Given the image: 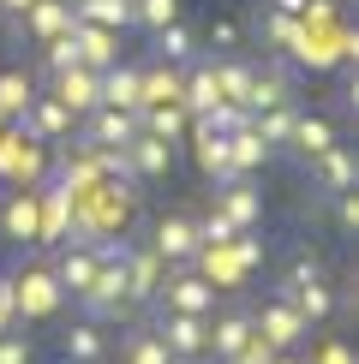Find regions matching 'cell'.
Masks as SVG:
<instances>
[{"instance_id":"e575fe53","label":"cell","mask_w":359,"mask_h":364,"mask_svg":"<svg viewBox=\"0 0 359 364\" xmlns=\"http://www.w3.org/2000/svg\"><path fill=\"white\" fill-rule=\"evenodd\" d=\"M209 132H222V138H228V132H239V126H251V108H239V102H216V108L209 114H198Z\"/></svg>"},{"instance_id":"277c9868","label":"cell","mask_w":359,"mask_h":364,"mask_svg":"<svg viewBox=\"0 0 359 364\" xmlns=\"http://www.w3.org/2000/svg\"><path fill=\"white\" fill-rule=\"evenodd\" d=\"M251 341V311H216L204 316V358H234Z\"/></svg>"},{"instance_id":"44dd1931","label":"cell","mask_w":359,"mask_h":364,"mask_svg":"<svg viewBox=\"0 0 359 364\" xmlns=\"http://www.w3.org/2000/svg\"><path fill=\"white\" fill-rule=\"evenodd\" d=\"M311 161H318V186H323V197H329V191H353V149L329 144L323 156H311Z\"/></svg>"},{"instance_id":"d590c367","label":"cell","mask_w":359,"mask_h":364,"mask_svg":"<svg viewBox=\"0 0 359 364\" xmlns=\"http://www.w3.org/2000/svg\"><path fill=\"white\" fill-rule=\"evenodd\" d=\"M239 42H246V24H239V18H216V24H209V48L234 54Z\"/></svg>"},{"instance_id":"7bdbcfd3","label":"cell","mask_w":359,"mask_h":364,"mask_svg":"<svg viewBox=\"0 0 359 364\" xmlns=\"http://www.w3.org/2000/svg\"><path fill=\"white\" fill-rule=\"evenodd\" d=\"M24 6H36V0H0V18H19Z\"/></svg>"},{"instance_id":"5bb4252c","label":"cell","mask_w":359,"mask_h":364,"mask_svg":"<svg viewBox=\"0 0 359 364\" xmlns=\"http://www.w3.org/2000/svg\"><path fill=\"white\" fill-rule=\"evenodd\" d=\"M281 299L306 316V323H323V316H335V287H329V275H318V281H299V287H281Z\"/></svg>"},{"instance_id":"4fadbf2b","label":"cell","mask_w":359,"mask_h":364,"mask_svg":"<svg viewBox=\"0 0 359 364\" xmlns=\"http://www.w3.org/2000/svg\"><path fill=\"white\" fill-rule=\"evenodd\" d=\"M162 257L150 251V245H138V251H126V293H132V305H150V299L162 293Z\"/></svg>"},{"instance_id":"ffe728a7","label":"cell","mask_w":359,"mask_h":364,"mask_svg":"<svg viewBox=\"0 0 359 364\" xmlns=\"http://www.w3.org/2000/svg\"><path fill=\"white\" fill-rule=\"evenodd\" d=\"M329 144H335V126H329L323 114H299V119H293V138H288L293 156H306V161H311V156H323Z\"/></svg>"},{"instance_id":"f546056e","label":"cell","mask_w":359,"mask_h":364,"mask_svg":"<svg viewBox=\"0 0 359 364\" xmlns=\"http://www.w3.org/2000/svg\"><path fill=\"white\" fill-rule=\"evenodd\" d=\"M258 36H264L276 54H288L293 42H299V18H293V12H276V6H269L264 18H258Z\"/></svg>"},{"instance_id":"484cf974","label":"cell","mask_w":359,"mask_h":364,"mask_svg":"<svg viewBox=\"0 0 359 364\" xmlns=\"http://www.w3.org/2000/svg\"><path fill=\"white\" fill-rule=\"evenodd\" d=\"M72 18L102 24V30H126L132 24V0H72Z\"/></svg>"},{"instance_id":"30bf717a","label":"cell","mask_w":359,"mask_h":364,"mask_svg":"<svg viewBox=\"0 0 359 364\" xmlns=\"http://www.w3.org/2000/svg\"><path fill=\"white\" fill-rule=\"evenodd\" d=\"M192 156H198V168L209 173V179H216V186H228V179H234V161H228V138H222V132H209L204 126V119H192Z\"/></svg>"},{"instance_id":"d6986e66","label":"cell","mask_w":359,"mask_h":364,"mask_svg":"<svg viewBox=\"0 0 359 364\" xmlns=\"http://www.w3.org/2000/svg\"><path fill=\"white\" fill-rule=\"evenodd\" d=\"M186 126H192V114L180 108V102H150V108H138V132H150V138H162V144H174Z\"/></svg>"},{"instance_id":"ac0fdd59","label":"cell","mask_w":359,"mask_h":364,"mask_svg":"<svg viewBox=\"0 0 359 364\" xmlns=\"http://www.w3.org/2000/svg\"><path fill=\"white\" fill-rule=\"evenodd\" d=\"M216 209L239 227V233H246V227H258V215H264V197L251 191L246 179H228V186H222V197H216Z\"/></svg>"},{"instance_id":"7dc6e473","label":"cell","mask_w":359,"mask_h":364,"mask_svg":"<svg viewBox=\"0 0 359 364\" xmlns=\"http://www.w3.org/2000/svg\"><path fill=\"white\" fill-rule=\"evenodd\" d=\"M269 364H293V358H281V353H276V358H269Z\"/></svg>"},{"instance_id":"6da1fadb","label":"cell","mask_w":359,"mask_h":364,"mask_svg":"<svg viewBox=\"0 0 359 364\" xmlns=\"http://www.w3.org/2000/svg\"><path fill=\"white\" fill-rule=\"evenodd\" d=\"M12 132H24V138H36V144H66L72 132H78V114L60 96H30V108L12 119Z\"/></svg>"},{"instance_id":"7c38bea8","label":"cell","mask_w":359,"mask_h":364,"mask_svg":"<svg viewBox=\"0 0 359 364\" xmlns=\"http://www.w3.org/2000/svg\"><path fill=\"white\" fill-rule=\"evenodd\" d=\"M48 275L60 281V293H66V299H78L84 287H90V275H96V251H90V245H72V239H66V251L48 263Z\"/></svg>"},{"instance_id":"7a4b0ae2","label":"cell","mask_w":359,"mask_h":364,"mask_svg":"<svg viewBox=\"0 0 359 364\" xmlns=\"http://www.w3.org/2000/svg\"><path fill=\"white\" fill-rule=\"evenodd\" d=\"M12 299H19V316L24 323H42V316H54L60 311V281L48 275V263L42 269H19V275H12Z\"/></svg>"},{"instance_id":"f6af8a7d","label":"cell","mask_w":359,"mask_h":364,"mask_svg":"<svg viewBox=\"0 0 359 364\" xmlns=\"http://www.w3.org/2000/svg\"><path fill=\"white\" fill-rule=\"evenodd\" d=\"M168 364H204V358H180V353H174V358H168Z\"/></svg>"},{"instance_id":"836d02e7","label":"cell","mask_w":359,"mask_h":364,"mask_svg":"<svg viewBox=\"0 0 359 364\" xmlns=\"http://www.w3.org/2000/svg\"><path fill=\"white\" fill-rule=\"evenodd\" d=\"M174 18H180V0H132V24H144V30H162Z\"/></svg>"},{"instance_id":"f1b7e54d","label":"cell","mask_w":359,"mask_h":364,"mask_svg":"<svg viewBox=\"0 0 359 364\" xmlns=\"http://www.w3.org/2000/svg\"><path fill=\"white\" fill-rule=\"evenodd\" d=\"M192 54H198V36H192V30L180 24V18L156 30V60H168V66H180V60H192Z\"/></svg>"},{"instance_id":"603a6c76","label":"cell","mask_w":359,"mask_h":364,"mask_svg":"<svg viewBox=\"0 0 359 364\" xmlns=\"http://www.w3.org/2000/svg\"><path fill=\"white\" fill-rule=\"evenodd\" d=\"M216 102H222V90H216V72H209V66H198L192 78H180V108H186L192 119H198V114H209Z\"/></svg>"},{"instance_id":"8992f818","label":"cell","mask_w":359,"mask_h":364,"mask_svg":"<svg viewBox=\"0 0 359 364\" xmlns=\"http://www.w3.org/2000/svg\"><path fill=\"white\" fill-rule=\"evenodd\" d=\"M162 335V346L180 358H204V316H186V311H156V323H150Z\"/></svg>"},{"instance_id":"8fae6325","label":"cell","mask_w":359,"mask_h":364,"mask_svg":"<svg viewBox=\"0 0 359 364\" xmlns=\"http://www.w3.org/2000/svg\"><path fill=\"white\" fill-rule=\"evenodd\" d=\"M19 24L30 30V42H54V36H66L72 30V0H36V6H24L19 12Z\"/></svg>"},{"instance_id":"ab89813d","label":"cell","mask_w":359,"mask_h":364,"mask_svg":"<svg viewBox=\"0 0 359 364\" xmlns=\"http://www.w3.org/2000/svg\"><path fill=\"white\" fill-rule=\"evenodd\" d=\"M329 203H335V221L353 233V227H359V203H353V191H329Z\"/></svg>"},{"instance_id":"60d3db41","label":"cell","mask_w":359,"mask_h":364,"mask_svg":"<svg viewBox=\"0 0 359 364\" xmlns=\"http://www.w3.org/2000/svg\"><path fill=\"white\" fill-rule=\"evenodd\" d=\"M19 323V299H12V281H0V335Z\"/></svg>"},{"instance_id":"b9f144b4","label":"cell","mask_w":359,"mask_h":364,"mask_svg":"<svg viewBox=\"0 0 359 364\" xmlns=\"http://www.w3.org/2000/svg\"><path fill=\"white\" fill-rule=\"evenodd\" d=\"M318 364H353V353H348L341 341H323V346H318Z\"/></svg>"},{"instance_id":"83f0119b","label":"cell","mask_w":359,"mask_h":364,"mask_svg":"<svg viewBox=\"0 0 359 364\" xmlns=\"http://www.w3.org/2000/svg\"><path fill=\"white\" fill-rule=\"evenodd\" d=\"M30 96H36V78L30 72H0V119H19L24 108H30Z\"/></svg>"},{"instance_id":"bcb514c9","label":"cell","mask_w":359,"mask_h":364,"mask_svg":"<svg viewBox=\"0 0 359 364\" xmlns=\"http://www.w3.org/2000/svg\"><path fill=\"white\" fill-rule=\"evenodd\" d=\"M54 364H78V358H66V353H60V358H54Z\"/></svg>"},{"instance_id":"5b68a950","label":"cell","mask_w":359,"mask_h":364,"mask_svg":"<svg viewBox=\"0 0 359 364\" xmlns=\"http://www.w3.org/2000/svg\"><path fill=\"white\" fill-rule=\"evenodd\" d=\"M162 311H186V316H209L216 311V287H209V275H174L162 281Z\"/></svg>"},{"instance_id":"1f68e13d","label":"cell","mask_w":359,"mask_h":364,"mask_svg":"<svg viewBox=\"0 0 359 364\" xmlns=\"http://www.w3.org/2000/svg\"><path fill=\"white\" fill-rule=\"evenodd\" d=\"M174 353L162 346L156 328H138V335H126V364H168Z\"/></svg>"},{"instance_id":"74e56055","label":"cell","mask_w":359,"mask_h":364,"mask_svg":"<svg viewBox=\"0 0 359 364\" xmlns=\"http://www.w3.org/2000/svg\"><path fill=\"white\" fill-rule=\"evenodd\" d=\"M269 358H276V346H269V341L258 335V328H251V341L234 353V364H269Z\"/></svg>"},{"instance_id":"ba28073f","label":"cell","mask_w":359,"mask_h":364,"mask_svg":"<svg viewBox=\"0 0 359 364\" xmlns=\"http://www.w3.org/2000/svg\"><path fill=\"white\" fill-rule=\"evenodd\" d=\"M48 96H60V102H66V108L72 114H90V108H96V102H102V72H90V66H72V72H54V90H48Z\"/></svg>"},{"instance_id":"9c48e42d","label":"cell","mask_w":359,"mask_h":364,"mask_svg":"<svg viewBox=\"0 0 359 364\" xmlns=\"http://www.w3.org/2000/svg\"><path fill=\"white\" fill-rule=\"evenodd\" d=\"M72 42H78V60H84L90 72H108L114 60H120V30H102V24L72 18Z\"/></svg>"},{"instance_id":"4dcf8cb0","label":"cell","mask_w":359,"mask_h":364,"mask_svg":"<svg viewBox=\"0 0 359 364\" xmlns=\"http://www.w3.org/2000/svg\"><path fill=\"white\" fill-rule=\"evenodd\" d=\"M216 90H222V102H239L246 108V90H251V66H239V60H216Z\"/></svg>"},{"instance_id":"7402d4cb","label":"cell","mask_w":359,"mask_h":364,"mask_svg":"<svg viewBox=\"0 0 359 364\" xmlns=\"http://www.w3.org/2000/svg\"><path fill=\"white\" fill-rule=\"evenodd\" d=\"M228 161H234V179H246L251 168H264V161H269V144L251 126H239V132H228Z\"/></svg>"},{"instance_id":"4316f807","label":"cell","mask_w":359,"mask_h":364,"mask_svg":"<svg viewBox=\"0 0 359 364\" xmlns=\"http://www.w3.org/2000/svg\"><path fill=\"white\" fill-rule=\"evenodd\" d=\"M102 102H108V108H132V114H138V72L114 60V66L102 72Z\"/></svg>"},{"instance_id":"d6a6232c","label":"cell","mask_w":359,"mask_h":364,"mask_svg":"<svg viewBox=\"0 0 359 364\" xmlns=\"http://www.w3.org/2000/svg\"><path fill=\"white\" fill-rule=\"evenodd\" d=\"M42 66H48V78H54V72L84 66V60H78V42H72V30H66V36H54V42H42Z\"/></svg>"},{"instance_id":"e0dca14e","label":"cell","mask_w":359,"mask_h":364,"mask_svg":"<svg viewBox=\"0 0 359 364\" xmlns=\"http://www.w3.org/2000/svg\"><path fill=\"white\" fill-rule=\"evenodd\" d=\"M0 227H6V239H19V245H36V191L30 186L0 203Z\"/></svg>"},{"instance_id":"ee69618b","label":"cell","mask_w":359,"mask_h":364,"mask_svg":"<svg viewBox=\"0 0 359 364\" xmlns=\"http://www.w3.org/2000/svg\"><path fill=\"white\" fill-rule=\"evenodd\" d=\"M269 6H276V12H293V18H299V12H306V0H269Z\"/></svg>"},{"instance_id":"9a60e30c","label":"cell","mask_w":359,"mask_h":364,"mask_svg":"<svg viewBox=\"0 0 359 364\" xmlns=\"http://www.w3.org/2000/svg\"><path fill=\"white\" fill-rule=\"evenodd\" d=\"M276 102H293V72L288 66H251V90H246V108H276Z\"/></svg>"},{"instance_id":"2e32d148","label":"cell","mask_w":359,"mask_h":364,"mask_svg":"<svg viewBox=\"0 0 359 364\" xmlns=\"http://www.w3.org/2000/svg\"><path fill=\"white\" fill-rule=\"evenodd\" d=\"M60 353L78 358V364H102L108 358V335H102V323H90V316H78V323L60 335Z\"/></svg>"},{"instance_id":"cb8c5ba5","label":"cell","mask_w":359,"mask_h":364,"mask_svg":"<svg viewBox=\"0 0 359 364\" xmlns=\"http://www.w3.org/2000/svg\"><path fill=\"white\" fill-rule=\"evenodd\" d=\"M293 119H299L293 102H276V108H258V114H251V132H258V138L276 149V144H288V138H293Z\"/></svg>"},{"instance_id":"3957f363","label":"cell","mask_w":359,"mask_h":364,"mask_svg":"<svg viewBox=\"0 0 359 364\" xmlns=\"http://www.w3.org/2000/svg\"><path fill=\"white\" fill-rule=\"evenodd\" d=\"M150 251H156L162 263H192V257L204 251L198 221H192V215H162V221H156V233H150Z\"/></svg>"},{"instance_id":"8d00e7d4","label":"cell","mask_w":359,"mask_h":364,"mask_svg":"<svg viewBox=\"0 0 359 364\" xmlns=\"http://www.w3.org/2000/svg\"><path fill=\"white\" fill-rule=\"evenodd\" d=\"M234 233H239V227H234L228 215H222V209H209V215L198 221V239H204V245H228Z\"/></svg>"},{"instance_id":"52a82bcc","label":"cell","mask_w":359,"mask_h":364,"mask_svg":"<svg viewBox=\"0 0 359 364\" xmlns=\"http://www.w3.org/2000/svg\"><path fill=\"white\" fill-rule=\"evenodd\" d=\"M251 328H258V335H264L269 346H276V353H288V346H293L299 335H306V316H299V311L288 305V299H276V305H264L258 316H251Z\"/></svg>"},{"instance_id":"c3c4849f","label":"cell","mask_w":359,"mask_h":364,"mask_svg":"<svg viewBox=\"0 0 359 364\" xmlns=\"http://www.w3.org/2000/svg\"><path fill=\"white\" fill-rule=\"evenodd\" d=\"M204 364H234V358H204Z\"/></svg>"},{"instance_id":"d4e9b609","label":"cell","mask_w":359,"mask_h":364,"mask_svg":"<svg viewBox=\"0 0 359 364\" xmlns=\"http://www.w3.org/2000/svg\"><path fill=\"white\" fill-rule=\"evenodd\" d=\"M150 102H180V72L168 60H156L150 72H138V108H150Z\"/></svg>"},{"instance_id":"f35d334b","label":"cell","mask_w":359,"mask_h":364,"mask_svg":"<svg viewBox=\"0 0 359 364\" xmlns=\"http://www.w3.org/2000/svg\"><path fill=\"white\" fill-rule=\"evenodd\" d=\"M0 364H30V341L6 328V335H0Z\"/></svg>"}]
</instances>
